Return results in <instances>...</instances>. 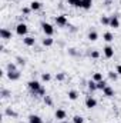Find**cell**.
I'll return each instance as SVG.
<instances>
[{"label":"cell","mask_w":121,"mask_h":123,"mask_svg":"<svg viewBox=\"0 0 121 123\" xmlns=\"http://www.w3.org/2000/svg\"><path fill=\"white\" fill-rule=\"evenodd\" d=\"M103 39H104L107 43H110V42H113V40H114V34H113L111 31H105V33L103 34Z\"/></svg>","instance_id":"16"},{"label":"cell","mask_w":121,"mask_h":123,"mask_svg":"<svg viewBox=\"0 0 121 123\" xmlns=\"http://www.w3.org/2000/svg\"><path fill=\"white\" fill-rule=\"evenodd\" d=\"M100 22H101V25H105V26H110V17H108V16H101V19H100Z\"/></svg>","instance_id":"24"},{"label":"cell","mask_w":121,"mask_h":123,"mask_svg":"<svg viewBox=\"0 0 121 123\" xmlns=\"http://www.w3.org/2000/svg\"><path fill=\"white\" fill-rule=\"evenodd\" d=\"M67 96H68L70 100H77V99H78V92H77V90H68Z\"/></svg>","instance_id":"18"},{"label":"cell","mask_w":121,"mask_h":123,"mask_svg":"<svg viewBox=\"0 0 121 123\" xmlns=\"http://www.w3.org/2000/svg\"><path fill=\"white\" fill-rule=\"evenodd\" d=\"M107 86H108V85H107V82H105V80H101V82H98V83H97V89H98V90H104Z\"/></svg>","instance_id":"23"},{"label":"cell","mask_w":121,"mask_h":123,"mask_svg":"<svg viewBox=\"0 0 121 123\" xmlns=\"http://www.w3.org/2000/svg\"><path fill=\"white\" fill-rule=\"evenodd\" d=\"M73 123H84L83 116H78V115H76V116L73 117Z\"/></svg>","instance_id":"28"},{"label":"cell","mask_w":121,"mask_h":123,"mask_svg":"<svg viewBox=\"0 0 121 123\" xmlns=\"http://www.w3.org/2000/svg\"><path fill=\"white\" fill-rule=\"evenodd\" d=\"M6 76H7V79L9 80H11V82H16V80H19L20 79V72L19 70H16V72H7L6 73Z\"/></svg>","instance_id":"5"},{"label":"cell","mask_w":121,"mask_h":123,"mask_svg":"<svg viewBox=\"0 0 121 123\" xmlns=\"http://www.w3.org/2000/svg\"><path fill=\"white\" fill-rule=\"evenodd\" d=\"M87 87H88V90H90L91 93H93V92H95V90H98V89H97V82H94L93 79H91L90 82L87 83Z\"/></svg>","instance_id":"17"},{"label":"cell","mask_w":121,"mask_h":123,"mask_svg":"<svg viewBox=\"0 0 121 123\" xmlns=\"http://www.w3.org/2000/svg\"><path fill=\"white\" fill-rule=\"evenodd\" d=\"M23 43H24L26 46L31 47V46H34V44H36V39H34V37H31V36H24Z\"/></svg>","instance_id":"11"},{"label":"cell","mask_w":121,"mask_h":123,"mask_svg":"<svg viewBox=\"0 0 121 123\" xmlns=\"http://www.w3.org/2000/svg\"><path fill=\"white\" fill-rule=\"evenodd\" d=\"M103 94L105 96V97H113L114 94H116V92H114V89L113 87H110V86H107L104 90H103Z\"/></svg>","instance_id":"13"},{"label":"cell","mask_w":121,"mask_h":123,"mask_svg":"<svg viewBox=\"0 0 121 123\" xmlns=\"http://www.w3.org/2000/svg\"><path fill=\"white\" fill-rule=\"evenodd\" d=\"M37 94H38V96H43V97H44V96H46V90H44V87H41V89L38 90V93H37Z\"/></svg>","instance_id":"36"},{"label":"cell","mask_w":121,"mask_h":123,"mask_svg":"<svg viewBox=\"0 0 121 123\" xmlns=\"http://www.w3.org/2000/svg\"><path fill=\"white\" fill-rule=\"evenodd\" d=\"M43 100H44V103H46L47 106H53V100H51V97H50V96H44V97H43Z\"/></svg>","instance_id":"30"},{"label":"cell","mask_w":121,"mask_h":123,"mask_svg":"<svg viewBox=\"0 0 121 123\" xmlns=\"http://www.w3.org/2000/svg\"><path fill=\"white\" fill-rule=\"evenodd\" d=\"M74 7H80V9H83V0H77V3H76Z\"/></svg>","instance_id":"37"},{"label":"cell","mask_w":121,"mask_h":123,"mask_svg":"<svg viewBox=\"0 0 121 123\" xmlns=\"http://www.w3.org/2000/svg\"><path fill=\"white\" fill-rule=\"evenodd\" d=\"M29 123H43V119L38 115H30L29 116Z\"/></svg>","instance_id":"14"},{"label":"cell","mask_w":121,"mask_h":123,"mask_svg":"<svg viewBox=\"0 0 121 123\" xmlns=\"http://www.w3.org/2000/svg\"><path fill=\"white\" fill-rule=\"evenodd\" d=\"M67 3H68L70 6H76V3H77V0H67Z\"/></svg>","instance_id":"38"},{"label":"cell","mask_w":121,"mask_h":123,"mask_svg":"<svg viewBox=\"0 0 121 123\" xmlns=\"http://www.w3.org/2000/svg\"><path fill=\"white\" fill-rule=\"evenodd\" d=\"M105 1H107V3H110V1H113V0H105Z\"/></svg>","instance_id":"41"},{"label":"cell","mask_w":121,"mask_h":123,"mask_svg":"<svg viewBox=\"0 0 121 123\" xmlns=\"http://www.w3.org/2000/svg\"><path fill=\"white\" fill-rule=\"evenodd\" d=\"M118 76H120V74H118L117 72H113V70H111V72H108V77H110L111 80H114V82L118 79Z\"/></svg>","instance_id":"25"},{"label":"cell","mask_w":121,"mask_h":123,"mask_svg":"<svg viewBox=\"0 0 121 123\" xmlns=\"http://www.w3.org/2000/svg\"><path fill=\"white\" fill-rule=\"evenodd\" d=\"M41 80L43 82H50L51 80V74L50 73H43L41 74Z\"/></svg>","instance_id":"26"},{"label":"cell","mask_w":121,"mask_h":123,"mask_svg":"<svg viewBox=\"0 0 121 123\" xmlns=\"http://www.w3.org/2000/svg\"><path fill=\"white\" fill-rule=\"evenodd\" d=\"M110 27H114V29H118L120 27V19L118 16H110Z\"/></svg>","instance_id":"10"},{"label":"cell","mask_w":121,"mask_h":123,"mask_svg":"<svg viewBox=\"0 0 121 123\" xmlns=\"http://www.w3.org/2000/svg\"><path fill=\"white\" fill-rule=\"evenodd\" d=\"M87 37H88V40H90V42H95V40L98 39V33H97L95 30H91L90 33H88V36H87Z\"/></svg>","instance_id":"20"},{"label":"cell","mask_w":121,"mask_h":123,"mask_svg":"<svg viewBox=\"0 0 121 123\" xmlns=\"http://www.w3.org/2000/svg\"><path fill=\"white\" fill-rule=\"evenodd\" d=\"M93 80H94V82H97V83H98V82H101V80H104V79H103V73L95 72V73L93 74Z\"/></svg>","instance_id":"21"},{"label":"cell","mask_w":121,"mask_h":123,"mask_svg":"<svg viewBox=\"0 0 121 123\" xmlns=\"http://www.w3.org/2000/svg\"><path fill=\"white\" fill-rule=\"evenodd\" d=\"M90 57L91 59H98V57H100V52H98V50H91Z\"/></svg>","instance_id":"31"},{"label":"cell","mask_w":121,"mask_h":123,"mask_svg":"<svg viewBox=\"0 0 121 123\" xmlns=\"http://www.w3.org/2000/svg\"><path fill=\"white\" fill-rule=\"evenodd\" d=\"M16 60H17V63H19L20 66H24V64H26V60H24L23 57H16Z\"/></svg>","instance_id":"32"},{"label":"cell","mask_w":121,"mask_h":123,"mask_svg":"<svg viewBox=\"0 0 121 123\" xmlns=\"http://www.w3.org/2000/svg\"><path fill=\"white\" fill-rule=\"evenodd\" d=\"M54 22H56V25H57L59 27H66V26L68 25V19H67L66 14H59V16H56Z\"/></svg>","instance_id":"2"},{"label":"cell","mask_w":121,"mask_h":123,"mask_svg":"<svg viewBox=\"0 0 121 123\" xmlns=\"http://www.w3.org/2000/svg\"><path fill=\"white\" fill-rule=\"evenodd\" d=\"M61 123H70V122H67V120H63V122H61Z\"/></svg>","instance_id":"40"},{"label":"cell","mask_w":121,"mask_h":123,"mask_svg":"<svg viewBox=\"0 0 121 123\" xmlns=\"http://www.w3.org/2000/svg\"><path fill=\"white\" fill-rule=\"evenodd\" d=\"M93 6V0H83V9L84 10H90Z\"/></svg>","instance_id":"22"},{"label":"cell","mask_w":121,"mask_h":123,"mask_svg":"<svg viewBox=\"0 0 121 123\" xmlns=\"http://www.w3.org/2000/svg\"><path fill=\"white\" fill-rule=\"evenodd\" d=\"M54 117H56L57 120L63 122V120H66L67 113H66V110H64V109H57V110H56V113H54Z\"/></svg>","instance_id":"7"},{"label":"cell","mask_w":121,"mask_h":123,"mask_svg":"<svg viewBox=\"0 0 121 123\" xmlns=\"http://www.w3.org/2000/svg\"><path fill=\"white\" fill-rule=\"evenodd\" d=\"M4 115H6V116H10V117H16V116H17V113H16L11 107H6V109H4Z\"/></svg>","instance_id":"19"},{"label":"cell","mask_w":121,"mask_h":123,"mask_svg":"<svg viewBox=\"0 0 121 123\" xmlns=\"http://www.w3.org/2000/svg\"><path fill=\"white\" fill-rule=\"evenodd\" d=\"M64 79H66V73H64V72H60V73H57V74H56V80L63 82Z\"/></svg>","instance_id":"27"},{"label":"cell","mask_w":121,"mask_h":123,"mask_svg":"<svg viewBox=\"0 0 121 123\" xmlns=\"http://www.w3.org/2000/svg\"><path fill=\"white\" fill-rule=\"evenodd\" d=\"M86 107H87V109H94V107H97V100H95L93 96H87V99H86Z\"/></svg>","instance_id":"6"},{"label":"cell","mask_w":121,"mask_h":123,"mask_svg":"<svg viewBox=\"0 0 121 123\" xmlns=\"http://www.w3.org/2000/svg\"><path fill=\"white\" fill-rule=\"evenodd\" d=\"M43 46H46V47H50V46H53L54 44V39L53 37H50V36H46L44 39H43Z\"/></svg>","instance_id":"12"},{"label":"cell","mask_w":121,"mask_h":123,"mask_svg":"<svg viewBox=\"0 0 121 123\" xmlns=\"http://www.w3.org/2000/svg\"><path fill=\"white\" fill-rule=\"evenodd\" d=\"M1 96H3V97H9V96H10V92L6 90V89H3V90H1Z\"/></svg>","instance_id":"34"},{"label":"cell","mask_w":121,"mask_h":123,"mask_svg":"<svg viewBox=\"0 0 121 123\" xmlns=\"http://www.w3.org/2000/svg\"><path fill=\"white\" fill-rule=\"evenodd\" d=\"M27 31H29V27H27L26 23H19V25L16 26V33H17L19 36H26Z\"/></svg>","instance_id":"4"},{"label":"cell","mask_w":121,"mask_h":123,"mask_svg":"<svg viewBox=\"0 0 121 123\" xmlns=\"http://www.w3.org/2000/svg\"><path fill=\"white\" fill-rule=\"evenodd\" d=\"M103 53H104V56L107 57V59H111L113 56H114V47L113 46H105L104 49H103Z\"/></svg>","instance_id":"8"},{"label":"cell","mask_w":121,"mask_h":123,"mask_svg":"<svg viewBox=\"0 0 121 123\" xmlns=\"http://www.w3.org/2000/svg\"><path fill=\"white\" fill-rule=\"evenodd\" d=\"M41 6H43V4H41L40 1H37V0H33V1L30 3V9L33 10V12H37V10H40V9H41Z\"/></svg>","instance_id":"15"},{"label":"cell","mask_w":121,"mask_h":123,"mask_svg":"<svg viewBox=\"0 0 121 123\" xmlns=\"http://www.w3.org/2000/svg\"><path fill=\"white\" fill-rule=\"evenodd\" d=\"M68 55H71V56H77L76 49H74V47H70V49H68Z\"/></svg>","instance_id":"33"},{"label":"cell","mask_w":121,"mask_h":123,"mask_svg":"<svg viewBox=\"0 0 121 123\" xmlns=\"http://www.w3.org/2000/svg\"><path fill=\"white\" fill-rule=\"evenodd\" d=\"M0 37L3 40H10L11 39V31L9 30V29H6V27H1L0 29Z\"/></svg>","instance_id":"9"},{"label":"cell","mask_w":121,"mask_h":123,"mask_svg":"<svg viewBox=\"0 0 121 123\" xmlns=\"http://www.w3.org/2000/svg\"><path fill=\"white\" fill-rule=\"evenodd\" d=\"M19 123H24V122H19Z\"/></svg>","instance_id":"42"},{"label":"cell","mask_w":121,"mask_h":123,"mask_svg":"<svg viewBox=\"0 0 121 123\" xmlns=\"http://www.w3.org/2000/svg\"><path fill=\"white\" fill-rule=\"evenodd\" d=\"M22 12H23V14H29V13L31 12V9H30V7H23V10H22Z\"/></svg>","instance_id":"35"},{"label":"cell","mask_w":121,"mask_h":123,"mask_svg":"<svg viewBox=\"0 0 121 123\" xmlns=\"http://www.w3.org/2000/svg\"><path fill=\"white\" fill-rule=\"evenodd\" d=\"M27 87L30 89L31 93L37 94V93H38V90L41 89V85H40V82H38V80H30V82L27 83Z\"/></svg>","instance_id":"1"},{"label":"cell","mask_w":121,"mask_h":123,"mask_svg":"<svg viewBox=\"0 0 121 123\" xmlns=\"http://www.w3.org/2000/svg\"><path fill=\"white\" fill-rule=\"evenodd\" d=\"M116 72H117V73H118V74L121 76V64H118V66H117V69H116Z\"/></svg>","instance_id":"39"},{"label":"cell","mask_w":121,"mask_h":123,"mask_svg":"<svg viewBox=\"0 0 121 123\" xmlns=\"http://www.w3.org/2000/svg\"><path fill=\"white\" fill-rule=\"evenodd\" d=\"M17 70V66L14 63H9L7 64V72H16Z\"/></svg>","instance_id":"29"},{"label":"cell","mask_w":121,"mask_h":123,"mask_svg":"<svg viewBox=\"0 0 121 123\" xmlns=\"http://www.w3.org/2000/svg\"><path fill=\"white\" fill-rule=\"evenodd\" d=\"M41 29H43V31H44V34L46 36H53L54 34V27L50 25V23H46V22H43L41 23Z\"/></svg>","instance_id":"3"}]
</instances>
